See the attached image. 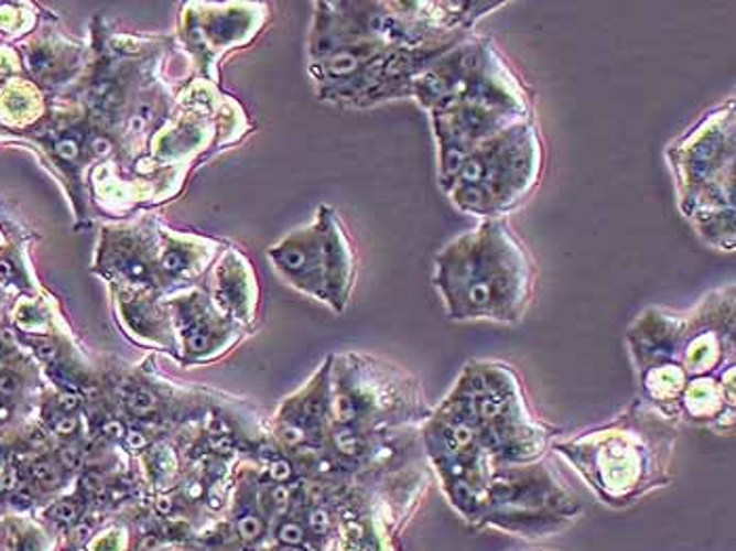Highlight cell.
Returning a JSON list of instances; mask_svg holds the SVG:
<instances>
[{"label":"cell","mask_w":736,"mask_h":551,"mask_svg":"<svg viewBox=\"0 0 736 551\" xmlns=\"http://www.w3.org/2000/svg\"><path fill=\"white\" fill-rule=\"evenodd\" d=\"M310 541L305 525L295 518H282L277 527V543L291 545V548H305Z\"/></svg>","instance_id":"7402d4cb"},{"label":"cell","mask_w":736,"mask_h":551,"mask_svg":"<svg viewBox=\"0 0 736 551\" xmlns=\"http://www.w3.org/2000/svg\"><path fill=\"white\" fill-rule=\"evenodd\" d=\"M76 425H78V421H76L72 414H68V417H64V419L57 421L55 430H57V434H62V436H69V434L76 432Z\"/></svg>","instance_id":"4316f807"},{"label":"cell","mask_w":736,"mask_h":551,"mask_svg":"<svg viewBox=\"0 0 736 551\" xmlns=\"http://www.w3.org/2000/svg\"><path fill=\"white\" fill-rule=\"evenodd\" d=\"M125 437H127L129 449H133V451H139V449H143L148 444V440H145V436L141 432H129Z\"/></svg>","instance_id":"83f0119b"},{"label":"cell","mask_w":736,"mask_h":551,"mask_svg":"<svg viewBox=\"0 0 736 551\" xmlns=\"http://www.w3.org/2000/svg\"><path fill=\"white\" fill-rule=\"evenodd\" d=\"M215 242L203 236L159 230V280L162 287L190 284L207 270Z\"/></svg>","instance_id":"d6986e66"},{"label":"cell","mask_w":736,"mask_h":551,"mask_svg":"<svg viewBox=\"0 0 736 551\" xmlns=\"http://www.w3.org/2000/svg\"><path fill=\"white\" fill-rule=\"evenodd\" d=\"M684 326L686 312L646 307L625 331V342L636 372L663 363H678Z\"/></svg>","instance_id":"2e32d148"},{"label":"cell","mask_w":736,"mask_h":551,"mask_svg":"<svg viewBox=\"0 0 736 551\" xmlns=\"http://www.w3.org/2000/svg\"><path fill=\"white\" fill-rule=\"evenodd\" d=\"M159 226H106L95 272L104 276L110 284L138 291L161 289L159 280Z\"/></svg>","instance_id":"7c38bea8"},{"label":"cell","mask_w":736,"mask_h":551,"mask_svg":"<svg viewBox=\"0 0 736 551\" xmlns=\"http://www.w3.org/2000/svg\"><path fill=\"white\" fill-rule=\"evenodd\" d=\"M543 164V139L534 122L524 120L478 145L442 192L465 215L506 219L532 196Z\"/></svg>","instance_id":"5b68a950"},{"label":"cell","mask_w":736,"mask_h":551,"mask_svg":"<svg viewBox=\"0 0 736 551\" xmlns=\"http://www.w3.org/2000/svg\"><path fill=\"white\" fill-rule=\"evenodd\" d=\"M210 284L215 289L213 301L224 314L245 322L253 318L259 289L253 266L245 255L236 249L224 251V257L210 278Z\"/></svg>","instance_id":"ac0fdd59"},{"label":"cell","mask_w":736,"mask_h":551,"mask_svg":"<svg viewBox=\"0 0 736 551\" xmlns=\"http://www.w3.org/2000/svg\"><path fill=\"white\" fill-rule=\"evenodd\" d=\"M127 407H129V411L136 414V417H148V414L156 411L159 400H156V396L152 391L139 388V390L131 391L127 396Z\"/></svg>","instance_id":"cb8c5ba5"},{"label":"cell","mask_w":736,"mask_h":551,"mask_svg":"<svg viewBox=\"0 0 736 551\" xmlns=\"http://www.w3.org/2000/svg\"><path fill=\"white\" fill-rule=\"evenodd\" d=\"M689 379L691 377L678 363H663L645 368L638 372L640 398L654 411L678 421V402Z\"/></svg>","instance_id":"ffe728a7"},{"label":"cell","mask_w":736,"mask_h":551,"mask_svg":"<svg viewBox=\"0 0 736 551\" xmlns=\"http://www.w3.org/2000/svg\"><path fill=\"white\" fill-rule=\"evenodd\" d=\"M699 238L722 253H733L736 249V208L701 213L689 219Z\"/></svg>","instance_id":"44dd1931"},{"label":"cell","mask_w":736,"mask_h":551,"mask_svg":"<svg viewBox=\"0 0 736 551\" xmlns=\"http://www.w3.org/2000/svg\"><path fill=\"white\" fill-rule=\"evenodd\" d=\"M451 393L474 419L493 463L545 460L560 436L558 428L534 417L520 375L504 360L467 363Z\"/></svg>","instance_id":"277c9868"},{"label":"cell","mask_w":736,"mask_h":551,"mask_svg":"<svg viewBox=\"0 0 736 551\" xmlns=\"http://www.w3.org/2000/svg\"><path fill=\"white\" fill-rule=\"evenodd\" d=\"M581 514L578 497L548 461L495 463L478 529L501 530L530 541L571 529Z\"/></svg>","instance_id":"9c48e42d"},{"label":"cell","mask_w":736,"mask_h":551,"mask_svg":"<svg viewBox=\"0 0 736 551\" xmlns=\"http://www.w3.org/2000/svg\"><path fill=\"white\" fill-rule=\"evenodd\" d=\"M678 205L686 219L736 208L735 99L701 116L665 150Z\"/></svg>","instance_id":"ba28073f"},{"label":"cell","mask_w":736,"mask_h":551,"mask_svg":"<svg viewBox=\"0 0 736 551\" xmlns=\"http://www.w3.org/2000/svg\"><path fill=\"white\" fill-rule=\"evenodd\" d=\"M736 365L730 363L714 375L691 377L678 402V421L707 428L717 436L735 430Z\"/></svg>","instance_id":"5bb4252c"},{"label":"cell","mask_w":736,"mask_h":551,"mask_svg":"<svg viewBox=\"0 0 736 551\" xmlns=\"http://www.w3.org/2000/svg\"><path fill=\"white\" fill-rule=\"evenodd\" d=\"M310 76L323 101L372 108L413 95L414 78L444 53L413 51L381 34L383 2H316Z\"/></svg>","instance_id":"6da1fadb"},{"label":"cell","mask_w":736,"mask_h":551,"mask_svg":"<svg viewBox=\"0 0 736 551\" xmlns=\"http://www.w3.org/2000/svg\"><path fill=\"white\" fill-rule=\"evenodd\" d=\"M217 11L215 15H185V46L205 72L217 51L224 53L231 46L251 43L268 22L266 4H217Z\"/></svg>","instance_id":"4fadbf2b"},{"label":"cell","mask_w":736,"mask_h":551,"mask_svg":"<svg viewBox=\"0 0 736 551\" xmlns=\"http://www.w3.org/2000/svg\"><path fill=\"white\" fill-rule=\"evenodd\" d=\"M156 507H159V511H162V514H169V511H171V507L173 506H171V504L164 499V501H161V504H159Z\"/></svg>","instance_id":"f1b7e54d"},{"label":"cell","mask_w":736,"mask_h":551,"mask_svg":"<svg viewBox=\"0 0 736 551\" xmlns=\"http://www.w3.org/2000/svg\"><path fill=\"white\" fill-rule=\"evenodd\" d=\"M411 97L427 115L451 104H478L518 120H532L527 83L499 46L476 32L423 69L414 78Z\"/></svg>","instance_id":"8992f818"},{"label":"cell","mask_w":736,"mask_h":551,"mask_svg":"<svg viewBox=\"0 0 736 551\" xmlns=\"http://www.w3.org/2000/svg\"><path fill=\"white\" fill-rule=\"evenodd\" d=\"M735 284H724L699 299L692 310H686L678 365L689 377L714 375L735 363Z\"/></svg>","instance_id":"30bf717a"},{"label":"cell","mask_w":736,"mask_h":551,"mask_svg":"<svg viewBox=\"0 0 736 551\" xmlns=\"http://www.w3.org/2000/svg\"><path fill=\"white\" fill-rule=\"evenodd\" d=\"M333 428L331 413V358L310 379V383L284 400L272 430V442L289 457H307L323 453Z\"/></svg>","instance_id":"8fae6325"},{"label":"cell","mask_w":736,"mask_h":551,"mask_svg":"<svg viewBox=\"0 0 736 551\" xmlns=\"http://www.w3.org/2000/svg\"><path fill=\"white\" fill-rule=\"evenodd\" d=\"M323 228L326 305L344 312L356 280V251L335 208L323 205L316 213Z\"/></svg>","instance_id":"e0dca14e"},{"label":"cell","mask_w":736,"mask_h":551,"mask_svg":"<svg viewBox=\"0 0 736 551\" xmlns=\"http://www.w3.org/2000/svg\"><path fill=\"white\" fill-rule=\"evenodd\" d=\"M678 421L634 400L608 423L571 437L552 451L587 484L602 506L627 509L673 483Z\"/></svg>","instance_id":"7a4b0ae2"},{"label":"cell","mask_w":736,"mask_h":551,"mask_svg":"<svg viewBox=\"0 0 736 551\" xmlns=\"http://www.w3.org/2000/svg\"><path fill=\"white\" fill-rule=\"evenodd\" d=\"M411 372L362 354L331 356L333 423L358 430L421 428L432 414Z\"/></svg>","instance_id":"52a82bcc"},{"label":"cell","mask_w":736,"mask_h":551,"mask_svg":"<svg viewBox=\"0 0 736 551\" xmlns=\"http://www.w3.org/2000/svg\"><path fill=\"white\" fill-rule=\"evenodd\" d=\"M18 388H20V381H18L15 375H11V372H2L0 375V393L11 396V393L18 391Z\"/></svg>","instance_id":"484cf974"},{"label":"cell","mask_w":736,"mask_h":551,"mask_svg":"<svg viewBox=\"0 0 736 551\" xmlns=\"http://www.w3.org/2000/svg\"><path fill=\"white\" fill-rule=\"evenodd\" d=\"M516 551H558V550H552V548H529V550H516Z\"/></svg>","instance_id":"f546056e"},{"label":"cell","mask_w":736,"mask_h":551,"mask_svg":"<svg viewBox=\"0 0 736 551\" xmlns=\"http://www.w3.org/2000/svg\"><path fill=\"white\" fill-rule=\"evenodd\" d=\"M51 516L55 520H62V522H72V520L78 518V507L74 504H57L51 509Z\"/></svg>","instance_id":"d4e9b609"},{"label":"cell","mask_w":736,"mask_h":551,"mask_svg":"<svg viewBox=\"0 0 736 551\" xmlns=\"http://www.w3.org/2000/svg\"><path fill=\"white\" fill-rule=\"evenodd\" d=\"M534 261L507 219H480L434 259V287L451 321H522L534 295Z\"/></svg>","instance_id":"3957f363"},{"label":"cell","mask_w":736,"mask_h":551,"mask_svg":"<svg viewBox=\"0 0 736 551\" xmlns=\"http://www.w3.org/2000/svg\"><path fill=\"white\" fill-rule=\"evenodd\" d=\"M236 532H238V537H240L242 541H247V543H257V541L266 534L263 516L253 514V511L240 516V520L236 522Z\"/></svg>","instance_id":"603a6c76"},{"label":"cell","mask_w":736,"mask_h":551,"mask_svg":"<svg viewBox=\"0 0 736 551\" xmlns=\"http://www.w3.org/2000/svg\"><path fill=\"white\" fill-rule=\"evenodd\" d=\"M268 257L278 274L293 289L326 303L323 228L318 219L286 234L280 242L270 247Z\"/></svg>","instance_id":"9a60e30c"}]
</instances>
